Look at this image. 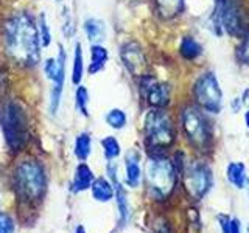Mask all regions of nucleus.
Listing matches in <instances>:
<instances>
[{
    "label": "nucleus",
    "mask_w": 249,
    "mask_h": 233,
    "mask_svg": "<svg viewBox=\"0 0 249 233\" xmlns=\"http://www.w3.org/2000/svg\"><path fill=\"white\" fill-rule=\"evenodd\" d=\"M6 54L20 67H36L41 61V37L37 20L30 11L13 13L2 25Z\"/></svg>",
    "instance_id": "1"
},
{
    "label": "nucleus",
    "mask_w": 249,
    "mask_h": 233,
    "mask_svg": "<svg viewBox=\"0 0 249 233\" xmlns=\"http://www.w3.org/2000/svg\"><path fill=\"white\" fill-rule=\"evenodd\" d=\"M179 171L173 159L165 154H150L145 165V182L148 193L156 200H165L175 191Z\"/></svg>",
    "instance_id": "2"
},
{
    "label": "nucleus",
    "mask_w": 249,
    "mask_h": 233,
    "mask_svg": "<svg viewBox=\"0 0 249 233\" xmlns=\"http://www.w3.org/2000/svg\"><path fill=\"white\" fill-rule=\"evenodd\" d=\"M143 138L151 154H163L176 140V126L165 109L151 107L143 118Z\"/></svg>",
    "instance_id": "3"
},
{
    "label": "nucleus",
    "mask_w": 249,
    "mask_h": 233,
    "mask_svg": "<svg viewBox=\"0 0 249 233\" xmlns=\"http://www.w3.org/2000/svg\"><path fill=\"white\" fill-rule=\"evenodd\" d=\"M179 121L185 140L192 148L207 152L213 143V129L206 112L196 104H185L179 112Z\"/></svg>",
    "instance_id": "4"
},
{
    "label": "nucleus",
    "mask_w": 249,
    "mask_h": 233,
    "mask_svg": "<svg viewBox=\"0 0 249 233\" xmlns=\"http://www.w3.org/2000/svg\"><path fill=\"white\" fill-rule=\"evenodd\" d=\"M45 173L37 160H22L14 171V190L25 204H37L45 193Z\"/></svg>",
    "instance_id": "5"
},
{
    "label": "nucleus",
    "mask_w": 249,
    "mask_h": 233,
    "mask_svg": "<svg viewBox=\"0 0 249 233\" xmlns=\"http://www.w3.org/2000/svg\"><path fill=\"white\" fill-rule=\"evenodd\" d=\"M2 129L8 146L13 151H20L30 138L28 114L19 101L11 100L2 109Z\"/></svg>",
    "instance_id": "6"
},
{
    "label": "nucleus",
    "mask_w": 249,
    "mask_h": 233,
    "mask_svg": "<svg viewBox=\"0 0 249 233\" xmlns=\"http://www.w3.org/2000/svg\"><path fill=\"white\" fill-rule=\"evenodd\" d=\"M246 14L240 0H215L213 27L216 33L226 31L231 36H243L246 31Z\"/></svg>",
    "instance_id": "7"
},
{
    "label": "nucleus",
    "mask_w": 249,
    "mask_h": 233,
    "mask_svg": "<svg viewBox=\"0 0 249 233\" xmlns=\"http://www.w3.org/2000/svg\"><path fill=\"white\" fill-rule=\"evenodd\" d=\"M193 101L207 114H220L223 109V90L213 72H204L193 84Z\"/></svg>",
    "instance_id": "8"
},
{
    "label": "nucleus",
    "mask_w": 249,
    "mask_h": 233,
    "mask_svg": "<svg viewBox=\"0 0 249 233\" xmlns=\"http://www.w3.org/2000/svg\"><path fill=\"white\" fill-rule=\"evenodd\" d=\"M181 176L187 193L195 200H202L213 186V173L204 162L192 160L185 163Z\"/></svg>",
    "instance_id": "9"
},
{
    "label": "nucleus",
    "mask_w": 249,
    "mask_h": 233,
    "mask_svg": "<svg viewBox=\"0 0 249 233\" xmlns=\"http://www.w3.org/2000/svg\"><path fill=\"white\" fill-rule=\"evenodd\" d=\"M66 62H67V53L59 45V54L58 58H49L44 64V72L47 78L52 83L50 89V112L53 115L58 114V109L61 104L62 90H64V81H66Z\"/></svg>",
    "instance_id": "10"
},
{
    "label": "nucleus",
    "mask_w": 249,
    "mask_h": 233,
    "mask_svg": "<svg viewBox=\"0 0 249 233\" xmlns=\"http://www.w3.org/2000/svg\"><path fill=\"white\" fill-rule=\"evenodd\" d=\"M140 93L150 107L165 109L171 101V89L170 85L156 80L154 76L146 75L140 78Z\"/></svg>",
    "instance_id": "11"
},
{
    "label": "nucleus",
    "mask_w": 249,
    "mask_h": 233,
    "mask_svg": "<svg viewBox=\"0 0 249 233\" xmlns=\"http://www.w3.org/2000/svg\"><path fill=\"white\" fill-rule=\"evenodd\" d=\"M120 58L123 61L124 68H126L132 76L142 78V76L150 75L148 73V61L145 56V51L136 41L124 42L122 45Z\"/></svg>",
    "instance_id": "12"
},
{
    "label": "nucleus",
    "mask_w": 249,
    "mask_h": 233,
    "mask_svg": "<svg viewBox=\"0 0 249 233\" xmlns=\"http://www.w3.org/2000/svg\"><path fill=\"white\" fill-rule=\"evenodd\" d=\"M124 181L131 188H137L142 181V166H140V154L137 151H129L124 157Z\"/></svg>",
    "instance_id": "13"
},
{
    "label": "nucleus",
    "mask_w": 249,
    "mask_h": 233,
    "mask_svg": "<svg viewBox=\"0 0 249 233\" xmlns=\"http://www.w3.org/2000/svg\"><path fill=\"white\" fill-rule=\"evenodd\" d=\"M226 177L232 186H235L237 190H243L248 183L246 165L243 162H231L226 166Z\"/></svg>",
    "instance_id": "14"
},
{
    "label": "nucleus",
    "mask_w": 249,
    "mask_h": 233,
    "mask_svg": "<svg viewBox=\"0 0 249 233\" xmlns=\"http://www.w3.org/2000/svg\"><path fill=\"white\" fill-rule=\"evenodd\" d=\"M95 181L93 177L92 169L86 165V163H80L75 169V176H73V182H72V190L75 193H81L86 191L92 186V182Z\"/></svg>",
    "instance_id": "15"
},
{
    "label": "nucleus",
    "mask_w": 249,
    "mask_h": 233,
    "mask_svg": "<svg viewBox=\"0 0 249 233\" xmlns=\"http://www.w3.org/2000/svg\"><path fill=\"white\" fill-rule=\"evenodd\" d=\"M83 30L86 33V37H88L89 42H92V44H100L106 36L105 22L97 19V17L86 19L84 23H83Z\"/></svg>",
    "instance_id": "16"
},
{
    "label": "nucleus",
    "mask_w": 249,
    "mask_h": 233,
    "mask_svg": "<svg viewBox=\"0 0 249 233\" xmlns=\"http://www.w3.org/2000/svg\"><path fill=\"white\" fill-rule=\"evenodd\" d=\"M162 19H175L184 11V0H154Z\"/></svg>",
    "instance_id": "17"
},
{
    "label": "nucleus",
    "mask_w": 249,
    "mask_h": 233,
    "mask_svg": "<svg viewBox=\"0 0 249 233\" xmlns=\"http://www.w3.org/2000/svg\"><path fill=\"white\" fill-rule=\"evenodd\" d=\"M92 196L95 200L98 202H109L114 196H115V191H114V185L107 181L105 177H98L95 181L92 182Z\"/></svg>",
    "instance_id": "18"
},
{
    "label": "nucleus",
    "mask_w": 249,
    "mask_h": 233,
    "mask_svg": "<svg viewBox=\"0 0 249 233\" xmlns=\"http://www.w3.org/2000/svg\"><path fill=\"white\" fill-rule=\"evenodd\" d=\"M109 59V53L101 44H92L90 45V64H89V73L95 75L105 68L106 62Z\"/></svg>",
    "instance_id": "19"
},
{
    "label": "nucleus",
    "mask_w": 249,
    "mask_h": 233,
    "mask_svg": "<svg viewBox=\"0 0 249 233\" xmlns=\"http://www.w3.org/2000/svg\"><path fill=\"white\" fill-rule=\"evenodd\" d=\"M179 54L185 61H196L202 54V45L193 36H184L179 45Z\"/></svg>",
    "instance_id": "20"
},
{
    "label": "nucleus",
    "mask_w": 249,
    "mask_h": 233,
    "mask_svg": "<svg viewBox=\"0 0 249 233\" xmlns=\"http://www.w3.org/2000/svg\"><path fill=\"white\" fill-rule=\"evenodd\" d=\"M83 73H84L83 49H81V44L76 42L75 44V50H73V64H72V83L75 85H80L81 84Z\"/></svg>",
    "instance_id": "21"
},
{
    "label": "nucleus",
    "mask_w": 249,
    "mask_h": 233,
    "mask_svg": "<svg viewBox=\"0 0 249 233\" xmlns=\"http://www.w3.org/2000/svg\"><path fill=\"white\" fill-rule=\"evenodd\" d=\"M92 152V138L88 132H81L75 138V155L81 162H86Z\"/></svg>",
    "instance_id": "22"
},
{
    "label": "nucleus",
    "mask_w": 249,
    "mask_h": 233,
    "mask_svg": "<svg viewBox=\"0 0 249 233\" xmlns=\"http://www.w3.org/2000/svg\"><path fill=\"white\" fill-rule=\"evenodd\" d=\"M101 148H103V154H105L106 160H109V162L120 157V154H122V146L119 143V140L112 135H107L101 140Z\"/></svg>",
    "instance_id": "23"
},
{
    "label": "nucleus",
    "mask_w": 249,
    "mask_h": 233,
    "mask_svg": "<svg viewBox=\"0 0 249 233\" xmlns=\"http://www.w3.org/2000/svg\"><path fill=\"white\" fill-rule=\"evenodd\" d=\"M216 221H218V225H220L221 233H241V222L235 216L218 215Z\"/></svg>",
    "instance_id": "24"
},
{
    "label": "nucleus",
    "mask_w": 249,
    "mask_h": 233,
    "mask_svg": "<svg viewBox=\"0 0 249 233\" xmlns=\"http://www.w3.org/2000/svg\"><path fill=\"white\" fill-rule=\"evenodd\" d=\"M106 123L112 129L120 131V129H123L124 126H126L128 116H126V114H124L123 109L115 107V109H111V111L106 114Z\"/></svg>",
    "instance_id": "25"
},
{
    "label": "nucleus",
    "mask_w": 249,
    "mask_h": 233,
    "mask_svg": "<svg viewBox=\"0 0 249 233\" xmlns=\"http://www.w3.org/2000/svg\"><path fill=\"white\" fill-rule=\"evenodd\" d=\"M89 92L84 85H76L75 90V107L83 116H89Z\"/></svg>",
    "instance_id": "26"
},
{
    "label": "nucleus",
    "mask_w": 249,
    "mask_h": 233,
    "mask_svg": "<svg viewBox=\"0 0 249 233\" xmlns=\"http://www.w3.org/2000/svg\"><path fill=\"white\" fill-rule=\"evenodd\" d=\"M37 28H39V37H41V44L42 47H49L52 42V33H50V27L47 23L45 14H41L37 19Z\"/></svg>",
    "instance_id": "27"
},
{
    "label": "nucleus",
    "mask_w": 249,
    "mask_h": 233,
    "mask_svg": "<svg viewBox=\"0 0 249 233\" xmlns=\"http://www.w3.org/2000/svg\"><path fill=\"white\" fill-rule=\"evenodd\" d=\"M237 54H238V59L243 62V64L249 66V31H246L243 34V39H241V44L237 50Z\"/></svg>",
    "instance_id": "28"
},
{
    "label": "nucleus",
    "mask_w": 249,
    "mask_h": 233,
    "mask_svg": "<svg viewBox=\"0 0 249 233\" xmlns=\"http://www.w3.org/2000/svg\"><path fill=\"white\" fill-rule=\"evenodd\" d=\"M0 233H14V221L6 213H0Z\"/></svg>",
    "instance_id": "29"
},
{
    "label": "nucleus",
    "mask_w": 249,
    "mask_h": 233,
    "mask_svg": "<svg viewBox=\"0 0 249 233\" xmlns=\"http://www.w3.org/2000/svg\"><path fill=\"white\" fill-rule=\"evenodd\" d=\"M5 87H6V76L3 73V70L0 68V98L5 93Z\"/></svg>",
    "instance_id": "30"
},
{
    "label": "nucleus",
    "mask_w": 249,
    "mask_h": 233,
    "mask_svg": "<svg viewBox=\"0 0 249 233\" xmlns=\"http://www.w3.org/2000/svg\"><path fill=\"white\" fill-rule=\"evenodd\" d=\"M156 233H170V230H168V227H167V224L163 222V224L160 225V227H159L158 230H156Z\"/></svg>",
    "instance_id": "31"
},
{
    "label": "nucleus",
    "mask_w": 249,
    "mask_h": 233,
    "mask_svg": "<svg viewBox=\"0 0 249 233\" xmlns=\"http://www.w3.org/2000/svg\"><path fill=\"white\" fill-rule=\"evenodd\" d=\"M245 124H246V128L249 129V111L245 112Z\"/></svg>",
    "instance_id": "32"
},
{
    "label": "nucleus",
    "mask_w": 249,
    "mask_h": 233,
    "mask_svg": "<svg viewBox=\"0 0 249 233\" xmlns=\"http://www.w3.org/2000/svg\"><path fill=\"white\" fill-rule=\"evenodd\" d=\"M75 233H86V230H84V227H83V225H78V227H76V230H75Z\"/></svg>",
    "instance_id": "33"
},
{
    "label": "nucleus",
    "mask_w": 249,
    "mask_h": 233,
    "mask_svg": "<svg viewBox=\"0 0 249 233\" xmlns=\"http://www.w3.org/2000/svg\"><path fill=\"white\" fill-rule=\"evenodd\" d=\"M246 188H248V199H249V179H248V183H246Z\"/></svg>",
    "instance_id": "34"
},
{
    "label": "nucleus",
    "mask_w": 249,
    "mask_h": 233,
    "mask_svg": "<svg viewBox=\"0 0 249 233\" xmlns=\"http://www.w3.org/2000/svg\"><path fill=\"white\" fill-rule=\"evenodd\" d=\"M246 233H249V224H248V227H246Z\"/></svg>",
    "instance_id": "35"
}]
</instances>
